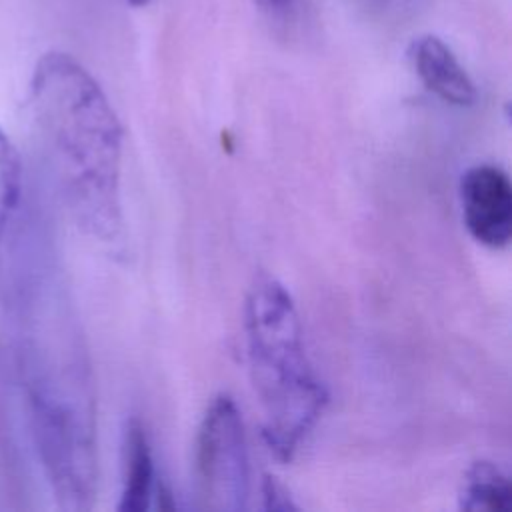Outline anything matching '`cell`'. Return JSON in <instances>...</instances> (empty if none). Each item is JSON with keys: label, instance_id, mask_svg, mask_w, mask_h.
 I'll use <instances>...</instances> for the list:
<instances>
[{"label": "cell", "instance_id": "cell-6", "mask_svg": "<svg viewBox=\"0 0 512 512\" xmlns=\"http://www.w3.org/2000/svg\"><path fill=\"white\" fill-rule=\"evenodd\" d=\"M410 60L422 84L440 100L468 108L476 102V86L450 46L438 36H418L410 46Z\"/></svg>", "mask_w": 512, "mask_h": 512}, {"label": "cell", "instance_id": "cell-7", "mask_svg": "<svg viewBox=\"0 0 512 512\" xmlns=\"http://www.w3.org/2000/svg\"><path fill=\"white\" fill-rule=\"evenodd\" d=\"M152 482L154 462L146 428L138 418H130L124 430V472L118 510L144 512L150 506Z\"/></svg>", "mask_w": 512, "mask_h": 512}, {"label": "cell", "instance_id": "cell-1", "mask_svg": "<svg viewBox=\"0 0 512 512\" xmlns=\"http://www.w3.org/2000/svg\"><path fill=\"white\" fill-rule=\"evenodd\" d=\"M30 108L76 226L112 240L122 226V124L98 80L74 56L50 50L30 76Z\"/></svg>", "mask_w": 512, "mask_h": 512}, {"label": "cell", "instance_id": "cell-9", "mask_svg": "<svg viewBox=\"0 0 512 512\" xmlns=\"http://www.w3.org/2000/svg\"><path fill=\"white\" fill-rule=\"evenodd\" d=\"M22 188V166L16 148L0 128V238L10 222Z\"/></svg>", "mask_w": 512, "mask_h": 512}, {"label": "cell", "instance_id": "cell-5", "mask_svg": "<svg viewBox=\"0 0 512 512\" xmlns=\"http://www.w3.org/2000/svg\"><path fill=\"white\" fill-rule=\"evenodd\" d=\"M462 220L470 236L486 248H506L512 240V184L494 164H476L460 178Z\"/></svg>", "mask_w": 512, "mask_h": 512}, {"label": "cell", "instance_id": "cell-12", "mask_svg": "<svg viewBox=\"0 0 512 512\" xmlns=\"http://www.w3.org/2000/svg\"><path fill=\"white\" fill-rule=\"evenodd\" d=\"M150 0H128V4H132V6H146Z\"/></svg>", "mask_w": 512, "mask_h": 512}, {"label": "cell", "instance_id": "cell-2", "mask_svg": "<svg viewBox=\"0 0 512 512\" xmlns=\"http://www.w3.org/2000/svg\"><path fill=\"white\" fill-rule=\"evenodd\" d=\"M244 334L266 446L290 462L322 418L328 394L306 354L296 304L270 274L256 276L248 290Z\"/></svg>", "mask_w": 512, "mask_h": 512}, {"label": "cell", "instance_id": "cell-3", "mask_svg": "<svg viewBox=\"0 0 512 512\" xmlns=\"http://www.w3.org/2000/svg\"><path fill=\"white\" fill-rule=\"evenodd\" d=\"M26 396L38 456L62 510H90L96 496V420L84 354L74 336H48L26 356Z\"/></svg>", "mask_w": 512, "mask_h": 512}, {"label": "cell", "instance_id": "cell-8", "mask_svg": "<svg viewBox=\"0 0 512 512\" xmlns=\"http://www.w3.org/2000/svg\"><path fill=\"white\" fill-rule=\"evenodd\" d=\"M512 486L508 476L488 460L474 462L460 490V508L466 512H508Z\"/></svg>", "mask_w": 512, "mask_h": 512}, {"label": "cell", "instance_id": "cell-4", "mask_svg": "<svg viewBox=\"0 0 512 512\" xmlns=\"http://www.w3.org/2000/svg\"><path fill=\"white\" fill-rule=\"evenodd\" d=\"M194 484L200 506L240 512L248 504L250 468L242 414L228 394L206 408L194 446Z\"/></svg>", "mask_w": 512, "mask_h": 512}, {"label": "cell", "instance_id": "cell-10", "mask_svg": "<svg viewBox=\"0 0 512 512\" xmlns=\"http://www.w3.org/2000/svg\"><path fill=\"white\" fill-rule=\"evenodd\" d=\"M262 502H264L262 504L264 510H278V512L298 510V504L290 496L288 488L270 474H266L262 480Z\"/></svg>", "mask_w": 512, "mask_h": 512}, {"label": "cell", "instance_id": "cell-11", "mask_svg": "<svg viewBox=\"0 0 512 512\" xmlns=\"http://www.w3.org/2000/svg\"><path fill=\"white\" fill-rule=\"evenodd\" d=\"M254 2H258L266 10H284L290 4V0H254Z\"/></svg>", "mask_w": 512, "mask_h": 512}]
</instances>
